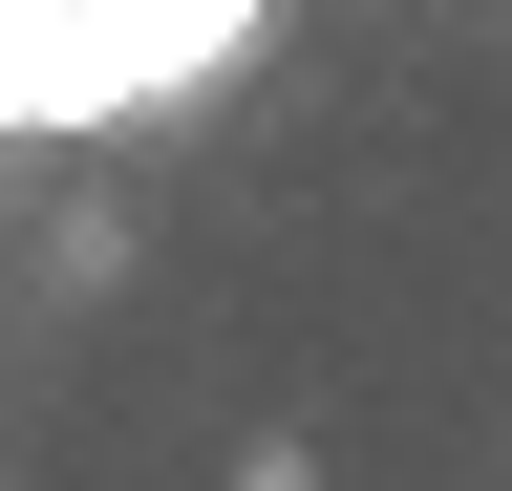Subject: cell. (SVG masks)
<instances>
[{
	"instance_id": "obj_1",
	"label": "cell",
	"mask_w": 512,
	"mask_h": 491,
	"mask_svg": "<svg viewBox=\"0 0 512 491\" xmlns=\"http://www.w3.org/2000/svg\"><path fill=\"white\" fill-rule=\"evenodd\" d=\"M256 22H278V0H64V43L22 65V107H0V129H22V150L150 129V107H192V86L256 65Z\"/></svg>"
}]
</instances>
